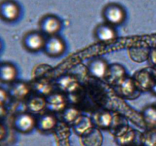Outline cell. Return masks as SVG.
I'll return each instance as SVG.
<instances>
[{
	"instance_id": "obj_19",
	"label": "cell",
	"mask_w": 156,
	"mask_h": 146,
	"mask_svg": "<svg viewBox=\"0 0 156 146\" xmlns=\"http://www.w3.org/2000/svg\"><path fill=\"white\" fill-rule=\"evenodd\" d=\"M117 86L120 94L124 98H130L134 96V94L137 91H139L134 83L133 79L130 78L126 77Z\"/></svg>"
},
{
	"instance_id": "obj_7",
	"label": "cell",
	"mask_w": 156,
	"mask_h": 146,
	"mask_svg": "<svg viewBox=\"0 0 156 146\" xmlns=\"http://www.w3.org/2000/svg\"><path fill=\"white\" fill-rule=\"evenodd\" d=\"M133 79L140 91H150L156 82V71L149 69L140 70L136 72Z\"/></svg>"
},
{
	"instance_id": "obj_14",
	"label": "cell",
	"mask_w": 156,
	"mask_h": 146,
	"mask_svg": "<svg viewBox=\"0 0 156 146\" xmlns=\"http://www.w3.org/2000/svg\"><path fill=\"white\" fill-rule=\"evenodd\" d=\"M57 124L56 116L51 113H44L36 119V129L41 132H48L54 129Z\"/></svg>"
},
{
	"instance_id": "obj_30",
	"label": "cell",
	"mask_w": 156,
	"mask_h": 146,
	"mask_svg": "<svg viewBox=\"0 0 156 146\" xmlns=\"http://www.w3.org/2000/svg\"><path fill=\"white\" fill-rule=\"evenodd\" d=\"M2 49V43H1V40H0V50H1Z\"/></svg>"
},
{
	"instance_id": "obj_15",
	"label": "cell",
	"mask_w": 156,
	"mask_h": 146,
	"mask_svg": "<svg viewBox=\"0 0 156 146\" xmlns=\"http://www.w3.org/2000/svg\"><path fill=\"white\" fill-rule=\"evenodd\" d=\"M126 78V71L121 65L113 64L109 65L108 73L105 79L111 85H118Z\"/></svg>"
},
{
	"instance_id": "obj_5",
	"label": "cell",
	"mask_w": 156,
	"mask_h": 146,
	"mask_svg": "<svg viewBox=\"0 0 156 146\" xmlns=\"http://www.w3.org/2000/svg\"><path fill=\"white\" fill-rule=\"evenodd\" d=\"M43 50L50 57H59L65 53L66 44L65 40L59 35L47 36Z\"/></svg>"
},
{
	"instance_id": "obj_10",
	"label": "cell",
	"mask_w": 156,
	"mask_h": 146,
	"mask_svg": "<svg viewBox=\"0 0 156 146\" xmlns=\"http://www.w3.org/2000/svg\"><path fill=\"white\" fill-rule=\"evenodd\" d=\"M87 68L91 76L98 79H105L109 68V65L102 58H94L89 61Z\"/></svg>"
},
{
	"instance_id": "obj_25",
	"label": "cell",
	"mask_w": 156,
	"mask_h": 146,
	"mask_svg": "<svg viewBox=\"0 0 156 146\" xmlns=\"http://www.w3.org/2000/svg\"><path fill=\"white\" fill-rule=\"evenodd\" d=\"M135 138V135L133 132H128L126 131L124 132H122L121 135H119L117 136V141H118L120 145L128 146L130 142H132Z\"/></svg>"
},
{
	"instance_id": "obj_22",
	"label": "cell",
	"mask_w": 156,
	"mask_h": 146,
	"mask_svg": "<svg viewBox=\"0 0 156 146\" xmlns=\"http://www.w3.org/2000/svg\"><path fill=\"white\" fill-rule=\"evenodd\" d=\"M62 113V117L63 121L66 123H69V124H73L74 122L80 116L79 110L75 107H66Z\"/></svg>"
},
{
	"instance_id": "obj_9",
	"label": "cell",
	"mask_w": 156,
	"mask_h": 146,
	"mask_svg": "<svg viewBox=\"0 0 156 146\" xmlns=\"http://www.w3.org/2000/svg\"><path fill=\"white\" fill-rule=\"evenodd\" d=\"M31 87L28 83L23 81H15L10 84L8 93L9 97L15 100H23L30 96Z\"/></svg>"
},
{
	"instance_id": "obj_3",
	"label": "cell",
	"mask_w": 156,
	"mask_h": 146,
	"mask_svg": "<svg viewBox=\"0 0 156 146\" xmlns=\"http://www.w3.org/2000/svg\"><path fill=\"white\" fill-rule=\"evenodd\" d=\"M21 15V7L15 0L0 1V19L7 23L16 21Z\"/></svg>"
},
{
	"instance_id": "obj_28",
	"label": "cell",
	"mask_w": 156,
	"mask_h": 146,
	"mask_svg": "<svg viewBox=\"0 0 156 146\" xmlns=\"http://www.w3.org/2000/svg\"><path fill=\"white\" fill-rule=\"evenodd\" d=\"M151 65L153 68H156V47L150 50L149 55V59Z\"/></svg>"
},
{
	"instance_id": "obj_23",
	"label": "cell",
	"mask_w": 156,
	"mask_h": 146,
	"mask_svg": "<svg viewBox=\"0 0 156 146\" xmlns=\"http://www.w3.org/2000/svg\"><path fill=\"white\" fill-rule=\"evenodd\" d=\"M95 121L98 127L101 128V129H108L111 126L112 117H111V114L108 113L102 112L96 116Z\"/></svg>"
},
{
	"instance_id": "obj_6",
	"label": "cell",
	"mask_w": 156,
	"mask_h": 146,
	"mask_svg": "<svg viewBox=\"0 0 156 146\" xmlns=\"http://www.w3.org/2000/svg\"><path fill=\"white\" fill-rule=\"evenodd\" d=\"M12 125L17 132L27 134L36 128V119L28 112L19 113L14 117Z\"/></svg>"
},
{
	"instance_id": "obj_24",
	"label": "cell",
	"mask_w": 156,
	"mask_h": 146,
	"mask_svg": "<svg viewBox=\"0 0 156 146\" xmlns=\"http://www.w3.org/2000/svg\"><path fill=\"white\" fill-rule=\"evenodd\" d=\"M150 50L145 47H132L129 49V56L134 62H139V54H142L149 58Z\"/></svg>"
},
{
	"instance_id": "obj_29",
	"label": "cell",
	"mask_w": 156,
	"mask_h": 146,
	"mask_svg": "<svg viewBox=\"0 0 156 146\" xmlns=\"http://www.w3.org/2000/svg\"><path fill=\"white\" fill-rule=\"evenodd\" d=\"M150 91L152 93V94H154V95L156 96V82H155V84L153 85V86L152 87V88H151Z\"/></svg>"
},
{
	"instance_id": "obj_2",
	"label": "cell",
	"mask_w": 156,
	"mask_h": 146,
	"mask_svg": "<svg viewBox=\"0 0 156 146\" xmlns=\"http://www.w3.org/2000/svg\"><path fill=\"white\" fill-rule=\"evenodd\" d=\"M46 38L40 30H30L23 36V48L30 53H37L44 50Z\"/></svg>"
},
{
	"instance_id": "obj_26",
	"label": "cell",
	"mask_w": 156,
	"mask_h": 146,
	"mask_svg": "<svg viewBox=\"0 0 156 146\" xmlns=\"http://www.w3.org/2000/svg\"><path fill=\"white\" fill-rule=\"evenodd\" d=\"M142 141L146 146H156V132L153 131L149 132Z\"/></svg>"
},
{
	"instance_id": "obj_1",
	"label": "cell",
	"mask_w": 156,
	"mask_h": 146,
	"mask_svg": "<svg viewBox=\"0 0 156 146\" xmlns=\"http://www.w3.org/2000/svg\"><path fill=\"white\" fill-rule=\"evenodd\" d=\"M102 16L105 23L111 25L118 26L123 24L126 18V13L123 6L117 3H110L102 10Z\"/></svg>"
},
{
	"instance_id": "obj_13",
	"label": "cell",
	"mask_w": 156,
	"mask_h": 146,
	"mask_svg": "<svg viewBox=\"0 0 156 146\" xmlns=\"http://www.w3.org/2000/svg\"><path fill=\"white\" fill-rule=\"evenodd\" d=\"M26 108L30 113H41L47 109L46 97L39 94L30 95L26 99Z\"/></svg>"
},
{
	"instance_id": "obj_21",
	"label": "cell",
	"mask_w": 156,
	"mask_h": 146,
	"mask_svg": "<svg viewBox=\"0 0 156 146\" xmlns=\"http://www.w3.org/2000/svg\"><path fill=\"white\" fill-rule=\"evenodd\" d=\"M31 90L35 91L37 94L43 96V97H47L49 94L53 93V87L45 80H41L35 82L34 83L30 85Z\"/></svg>"
},
{
	"instance_id": "obj_8",
	"label": "cell",
	"mask_w": 156,
	"mask_h": 146,
	"mask_svg": "<svg viewBox=\"0 0 156 146\" xmlns=\"http://www.w3.org/2000/svg\"><path fill=\"white\" fill-rule=\"evenodd\" d=\"M94 36L101 43H109L114 42L117 36L114 26L107 23L99 24L94 30Z\"/></svg>"
},
{
	"instance_id": "obj_16",
	"label": "cell",
	"mask_w": 156,
	"mask_h": 146,
	"mask_svg": "<svg viewBox=\"0 0 156 146\" xmlns=\"http://www.w3.org/2000/svg\"><path fill=\"white\" fill-rule=\"evenodd\" d=\"M73 126L76 135L80 136L85 135L94 128L92 120L91 118L85 116H79V118L74 122Z\"/></svg>"
},
{
	"instance_id": "obj_27",
	"label": "cell",
	"mask_w": 156,
	"mask_h": 146,
	"mask_svg": "<svg viewBox=\"0 0 156 146\" xmlns=\"http://www.w3.org/2000/svg\"><path fill=\"white\" fill-rule=\"evenodd\" d=\"M9 97V96L8 91H6L5 88L0 86V106H3L7 102Z\"/></svg>"
},
{
	"instance_id": "obj_4",
	"label": "cell",
	"mask_w": 156,
	"mask_h": 146,
	"mask_svg": "<svg viewBox=\"0 0 156 146\" xmlns=\"http://www.w3.org/2000/svg\"><path fill=\"white\" fill-rule=\"evenodd\" d=\"M62 26L60 19L52 14L44 15L39 21L40 31L47 36L57 35L62 29Z\"/></svg>"
},
{
	"instance_id": "obj_17",
	"label": "cell",
	"mask_w": 156,
	"mask_h": 146,
	"mask_svg": "<svg viewBox=\"0 0 156 146\" xmlns=\"http://www.w3.org/2000/svg\"><path fill=\"white\" fill-rule=\"evenodd\" d=\"M83 146H101L103 142L101 132L97 128H93L90 132L81 136Z\"/></svg>"
},
{
	"instance_id": "obj_11",
	"label": "cell",
	"mask_w": 156,
	"mask_h": 146,
	"mask_svg": "<svg viewBox=\"0 0 156 146\" xmlns=\"http://www.w3.org/2000/svg\"><path fill=\"white\" fill-rule=\"evenodd\" d=\"M47 109L52 113L62 112L67 107V100L61 92H53L46 97Z\"/></svg>"
},
{
	"instance_id": "obj_20",
	"label": "cell",
	"mask_w": 156,
	"mask_h": 146,
	"mask_svg": "<svg viewBox=\"0 0 156 146\" xmlns=\"http://www.w3.org/2000/svg\"><path fill=\"white\" fill-rule=\"evenodd\" d=\"M143 121L145 124L149 128H155L156 126V106L149 105L143 110Z\"/></svg>"
},
{
	"instance_id": "obj_12",
	"label": "cell",
	"mask_w": 156,
	"mask_h": 146,
	"mask_svg": "<svg viewBox=\"0 0 156 146\" xmlns=\"http://www.w3.org/2000/svg\"><path fill=\"white\" fill-rule=\"evenodd\" d=\"M18 76V69L13 63L3 62L0 63V82L3 84H12L15 82Z\"/></svg>"
},
{
	"instance_id": "obj_18",
	"label": "cell",
	"mask_w": 156,
	"mask_h": 146,
	"mask_svg": "<svg viewBox=\"0 0 156 146\" xmlns=\"http://www.w3.org/2000/svg\"><path fill=\"white\" fill-rule=\"evenodd\" d=\"M79 85V82L71 75L62 76L57 80V86L62 92H74L76 91Z\"/></svg>"
}]
</instances>
